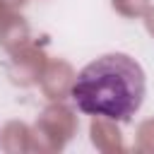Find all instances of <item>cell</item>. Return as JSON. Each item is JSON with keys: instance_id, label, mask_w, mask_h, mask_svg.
Masks as SVG:
<instances>
[{"instance_id": "6da1fadb", "label": "cell", "mask_w": 154, "mask_h": 154, "mask_svg": "<svg viewBox=\"0 0 154 154\" xmlns=\"http://www.w3.org/2000/svg\"><path fill=\"white\" fill-rule=\"evenodd\" d=\"M70 96L87 116L128 123L144 99V72L125 53H106L79 70Z\"/></svg>"}]
</instances>
